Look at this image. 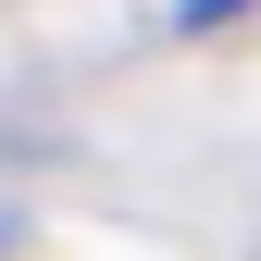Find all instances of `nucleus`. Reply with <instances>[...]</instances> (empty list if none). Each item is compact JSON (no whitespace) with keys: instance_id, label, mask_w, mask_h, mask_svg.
Masks as SVG:
<instances>
[]
</instances>
